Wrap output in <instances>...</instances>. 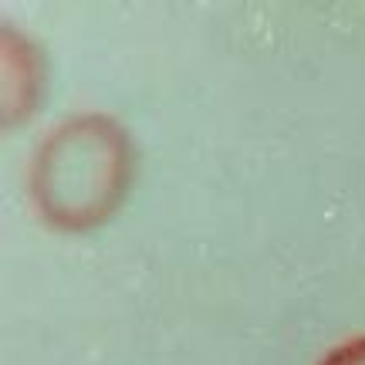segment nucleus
<instances>
[{
    "mask_svg": "<svg viewBox=\"0 0 365 365\" xmlns=\"http://www.w3.org/2000/svg\"><path fill=\"white\" fill-rule=\"evenodd\" d=\"M318 365H365V335L345 341L339 349H331Z\"/></svg>",
    "mask_w": 365,
    "mask_h": 365,
    "instance_id": "f03ea898",
    "label": "nucleus"
},
{
    "mask_svg": "<svg viewBox=\"0 0 365 365\" xmlns=\"http://www.w3.org/2000/svg\"><path fill=\"white\" fill-rule=\"evenodd\" d=\"M135 145L125 125L102 112L61 122L41 143L31 166V193L41 217L68 234L105 223L129 193Z\"/></svg>",
    "mask_w": 365,
    "mask_h": 365,
    "instance_id": "f257e3e1",
    "label": "nucleus"
}]
</instances>
